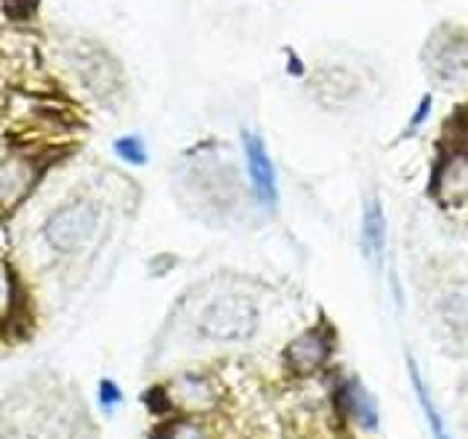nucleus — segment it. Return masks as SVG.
I'll return each instance as SVG.
<instances>
[{
  "mask_svg": "<svg viewBox=\"0 0 468 439\" xmlns=\"http://www.w3.org/2000/svg\"><path fill=\"white\" fill-rule=\"evenodd\" d=\"M100 404L106 410H112L114 404H121V390H117L112 380H102V384H100Z\"/></svg>",
  "mask_w": 468,
  "mask_h": 439,
  "instance_id": "obj_13",
  "label": "nucleus"
},
{
  "mask_svg": "<svg viewBox=\"0 0 468 439\" xmlns=\"http://www.w3.org/2000/svg\"><path fill=\"white\" fill-rule=\"evenodd\" d=\"M314 91H316L319 102H325L328 109H336L357 94V82L343 68H325V70H319V77L314 82Z\"/></svg>",
  "mask_w": 468,
  "mask_h": 439,
  "instance_id": "obj_7",
  "label": "nucleus"
},
{
  "mask_svg": "<svg viewBox=\"0 0 468 439\" xmlns=\"http://www.w3.org/2000/svg\"><path fill=\"white\" fill-rule=\"evenodd\" d=\"M436 194L442 199H460L468 194V153H453L436 170Z\"/></svg>",
  "mask_w": 468,
  "mask_h": 439,
  "instance_id": "obj_8",
  "label": "nucleus"
},
{
  "mask_svg": "<svg viewBox=\"0 0 468 439\" xmlns=\"http://www.w3.org/2000/svg\"><path fill=\"white\" fill-rule=\"evenodd\" d=\"M340 404L351 419L363 424V428H375V404L369 395L363 392L357 380H348V384L340 390Z\"/></svg>",
  "mask_w": 468,
  "mask_h": 439,
  "instance_id": "obj_9",
  "label": "nucleus"
},
{
  "mask_svg": "<svg viewBox=\"0 0 468 439\" xmlns=\"http://www.w3.org/2000/svg\"><path fill=\"white\" fill-rule=\"evenodd\" d=\"M202 334L214 337V340H246L255 334L258 326V311L249 299L240 296H226L217 299L208 311L202 314Z\"/></svg>",
  "mask_w": 468,
  "mask_h": 439,
  "instance_id": "obj_1",
  "label": "nucleus"
},
{
  "mask_svg": "<svg viewBox=\"0 0 468 439\" xmlns=\"http://www.w3.org/2000/svg\"><path fill=\"white\" fill-rule=\"evenodd\" d=\"M243 153H246V170L249 179H252V190L255 199L263 205V209H275L278 205V176H275V165L270 158V150L263 138L252 129H243Z\"/></svg>",
  "mask_w": 468,
  "mask_h": 439,
  "instance_id": "obj_3",
  "label": "nucleus"
},
{
  "mask_svg": "<svg viewBox=\"0 0 468 439\" xmlns=\"http://www.w3.org/2000/svg\"><path fill=\"white\" fill-rule=\"evenodd\" d=\"M360 246L369 263L380 267L384 261V246H387V214L384 202L378 197H369L363 205V223H360Z\"/></svg>",
  "mask_w": 468,
  "mask_h": 439,
  "instance_id": "obj_6",
  "label": "nucleus"
},
{
  "mask_svg": "<svg viewBox=\"0 0 468 439\" xmlns=\"http://www.w3.org/2000/svg\"><path fill=\"white\" fill-rule=\"evenodd\" d=\"M328 355H331V334L314 328L304 331L287 346V366L296 375H311L328 360Z\"/></svg>",
  "mask_w": 468,
  "mask_h": 439,
  "instance_id": "obj_5",
  "label": "nucleus"
},
{
  "mask_svg": "<svg viewBox=\"0 0 468 439\" xmlns=\"http://www.w3.org/2000/svg\"><path fill=\"white\" fill-rule=\"evenodd\" d=\"M94 226H97L94 205L73 202V205H65V209H58L48 220L44 234H48V241L53 243V249H58V252H73V249H80L88 238H91Z\"/></svg>",
  "mask_w": 468,
  "mask_h": 439,
  "instance_id": "obj_2",
  "label": "nucleus"
},
{
  "mask_svg": "<svg viewBox=\"0 0 468 439\" xmlns=\"http://www.w3.org/2000/svg\"><path fill=\"white\" fill-rule=\"evenodd\" d=\"M114 153L121 155L126 165H144L146 161V146L141 138L135 135H126V138H117L114 141Z\"/></svg>",
  "mask_w": 468,
  "mask_h": 439,
  "instance_id": "obj_11",
  "label": "nucleus"
},
{
  "mask_svg": "<svg viewBox=\"0 0 468 439\" xmlns=\"http://www.w3.org/2000/svg\"><path fill=\"white\" fill-rule=\"evenodd\" d=\"M431 109H433V97H431V94H424V97L419 100V106L413 109V117H410V123H407V129H404V138L416 135V132H419L424 123H428Z\"/></svg>",
  "mask_w": 468,
  "mask_h": 439,
  "instance_id": "obj_12",
  "label": "nucleus"
},
{
  "mask_svg": "<svg viewBox=\"0 0 468 439\" xmlns=\"http://www.w3.org/2000/svg\"><path fill=\"white\" fill-rule=\"evenodd\" d=\"M431 73L445 85L468 82V36L439 33L431 41Z\"/></svg>",
  "mask_w": 468,
  "mask_h": 439,
  "instance_id": "obj_4",
  "label": "nucleus"
},
{
  "mask_svg": "<svg viewBox=\"0 0 468 439\" xmlns=\"http://www.w3.org/2000/svg\"><path fill=\"white\" fill-rule=\"evenodd\" d=\"M410 375H413V387H416V395H419V404H421L424 416H428V422H431L433 436H436V439H448V434H445V422H442V416H439V410H436V404H433V399H431V392L424 390L421 375H419V369H416V363H413V360H410Z\"/></svg>",
  "mask_w": 468,
  "mask_h": 439,
  "instance_id": "obj_10",
  "label": "nucleus"
}]
</instances>
